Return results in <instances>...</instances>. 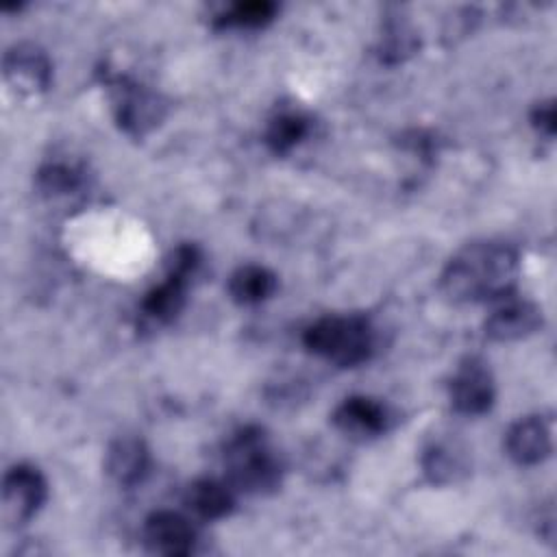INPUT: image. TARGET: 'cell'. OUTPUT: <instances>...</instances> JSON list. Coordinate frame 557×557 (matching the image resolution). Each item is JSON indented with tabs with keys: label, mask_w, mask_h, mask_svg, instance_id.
Listing matches in <instances>:
<instances>
[{
	"label": "cell",
	"mask_w": 557,
	"mask_h": 557,
	"mask_svg": "<svg viewBox=\"0 0 557 557\" xmlns=\"http://www.w3.org/2000/svg\"><path fill=\"white\" fill-rule=\"evenodd\" d=\"M518 278V252L503 242H472L450 257L440 289L453 302L507 298Z\"/></svg>",
	"instance_id": "1"
},
{
	"label": "cell",
	"mask_w": 557,
	"mask_h": 557,
	"mask_svg": "<svg viewBox=\"0 0 557 557\" xmlns=\"http://www.w3.org/2000/svg\"><path fill=\"white\" fill-rule=\"evenodd\" d=\"M228 485L246 494H268L281 483V463L257 426L239 429L224 448Z\"/></svg>",
	"instance_id": "2"
},
{
	"label": "cell",
	"mask_w": 557,
	"mask_h": 557,
	"mask_svg": "<svg viewBox=\"0 0 557 557\" xmlns=\"http://www.w3.org/2000/svg\"><path fill=\"white\" fill-rule=\"evenodd\" d=\"M309 352L342 368H355L370 359L374 350V331L361 315H326L315 320L302 333Z\"/></svg>",
	"instance_id": "3"
},
{
	"label": "cell",
	"mask_w": 557,
	"mask_h": 557,
	"mask_svg": "<svg viewBox=\"0 0 557 557\" xmlns=\"http://www.w3.org/2000/svg\"><path fill=\"white\" fill-rule=\"evenodd\" d=\"M48 483L44 474L28 463H17L2 479V518L9 527L26 524L46 503Z\"/></svg>",
	"instance_id": "4"
},
{
	"label": "cell",
	"mask_w": 557,
	"mask_h": 557,
	"mask_svg": "<svg viewBox=\"0 0 557 557\" xmlns=\"http://www.w3.org/2000/svg\"><path fill=\"white\" fill-rule=\"evenodd\" d=\"M163 115L165 104L154 91L128 81H120L115 85V120L128 135H146L163 120Z\"/></svg>",
	"instance_id": "5"
},
{
	"label": "cell",
	"mask_w": 557,
	"mask_h": 557,
	"mask_svg": "<svg viewBox=\"0 0 557 557\" xmlns=\"http://www.w3.org/2000/svg\"><path fill=\"white\" fill-rule=\"evenodd\" d=\"M496 398L494 379L481 359H466L450 381V405L463 416H483Z\"/></svg>",
	"instance_id": "6"
},
{
	"label": "cell",
	"mask_w": 557,
	"mask_h": 557,
	"mask_svg": "<svg viewBox=\"0 0 557 557\" xmlns=\"http://www.w3.org/2000/svg\"><path fill=\"white\" fill-rule=\"evenodd\" d=\"M4 78L22 94H39L50 87L52 65L48 54L30 44L22 41L7 50L4 54Z\"/></svg>",
	"instance_id": "7"
},
{
	"label": "cell",
	"mask_w": 557,
	"mask_h": 557,
	"mask_svg": "<svg viewBox=\"0 0 557 557\" xmlns=\"http://www.w3.org/2000/svg\"><path fill=\"white\" fill-rule=\"evenodd\" d=\"M196 531L189 520L176 511H152L144 522V544L150 553L183 557L194 550Z\"/></svg>",
	"instance_id": "8"
},
{
	"label": "cell",
	"mask_w": 557,
	"mask_h": 557,
	"mask_svg": "<svg viewBox=\"0 0 557 557\" xmlns=\"http://www.w3.org/2000/svg\"><path fill=\"white\" fill-rule=\"evenodd\" d=\"M505 450L518 466H537L553 453L550 424L540 416L520 418L505 433Z\"/></svg>",
	"instance_id": "9"
},
{
	"label": "cell",
	"mask_w": 557,
	"mask_h": 557,
	"mask_svg": "<svg viewBox=\"0 0 557 557\" xmlns=\"http://www.w3.org/2000/svg\"><path fill=\"white\" fill-rule=\"evenodd\" d=\"M542 326V311L527 300H509L494 309L485 324V337L494 342H516L533 335Z\"/></svg>",
	"instance_id": "10"
},
{
	"label": "cell",
	"mask_w": 557,
	"mask_h": 557,
	"mask_svg": "<svg viewBox=\"0 0 557 557\" xmlns=\"http://www.w3.org/2000/svg\"><path fill=\"white\" fill-rule=\"evenodd\" d=\"M333 424L352 437H374L387 429V411L374 398L348 396L333 411Z\"/></svg>",
	"instance_id": "11"
},
{
	"label": "cell",
	"mask_w": 557,
	"mask_h": 557,
	"mask_svg": "<svg viewBox=\"0 0 557 557\" xmlns=\"http://www.w3.org/2000/svg\"><path fill=\"white\" fill-rule=\"evenodd\" d=\"M148 448L139 437L124 435L109 444L104 453V472L122 487L137 485L148 472Z\"/></svg>",
	"instance_id": "12"
},
{
	"label": "cell",
	"mask_w": 557,
	"mask_h": 557,
	"mask_svg": "<svg viewBox=\"0 0 557 557\" xmlns=\"http://www.w3.org/2000/svg\"><path fill=\"white\" fill-rule=\"evenodd\" d=\"M187 285H189V274L168 270L165 281L152 287L141 300V315L154 324L172 322L185 307Z\"/></svg>",
	"instance_id": "13"
},
{
	"label": "cell",
	"mask_w": 557,
	"mask_h": 557,
	"mask_svg": "<svg viewBox=\"0 0 557 557\" xmlns=\"http://www.w3.org/2000/svg\"><path fill=\"white\" fill-rule=\"evenodd\" d=\"M420 466H422L424 476H426L433 485H450V483H457V481H461V479L468 474V470H470L466 450H463L459 444L446 442V440H440V442L429 444V446L424 448V453H422Z\"/></svg>",
	"instance_id": "14"
},
{
	"label": "cell",
	"mask_w": 557,
	"mask_h": 557,
	"mask_svg": "<svg viewBox=\"0 0 557 557\" xmlns=\"http://www.w3.org/2000/svg\"><path fill=\"white\" fill-rule=\"evenodd\" d=\"M185 505L202 520H220L235 507L233 487L213 479H198L187 487Z\"/></svg>",
	"instance_id": "15"
},
{
	"label": "cell",
	"mask_w": 557,
	"mask_h": 557,
	"mask_svg": "<svg viewBox=\"0 0 557 557\" xmlns=\"http://www.w3.org/2000/svg\"><path fill=\"white\" fill-rule=\"evenodd\" d=\"M226 289L237 305H259L276 292V274L263 265H242L231 274Z\"/></svg>",
	"instance_id": "16"
},
{
	"label": "cell",
	"mask_w": 557,
	"mask_h": 557,
	"mask_svg": "<svg viewBox=\"0 0 557 557\" xmlns=\"http://www.w3.org/2000/svg\"><path fill=\"white\" fill-rule=\"evenodd\" d=\"M311 131L309 120L302 113H281L265 128V144L272 152L285 154L296 148Z\"/></svg>",
	"instance_id": "17"
},
{
	"label": "cell",
	"mask_w": 557,
	"mask_h": 557,
	"mask_svg": "<svg viewBox=\"0 0 557 557\" xmlns=\"http://www.w3.org/2000/svg\"><path fill=\"white\" fill-rule=\"evenodd\" d=\"M276 15V4L268 0L237 2L215 17L218 28H259L272 22Z\"/></svg>",
	"instance_id": "18"
},
{
	"label": "cell",
	"mask_w": 557,
	"mask_h": 557,
	"mask_svg": "<svg viewBox=\"0 0 557 557\" xmlns=\"http://www.w3.org/2000/svg\"><path fill=\"white\" fill-rule=\"evenodd\" d=\"M81 185V174L63 163H52L39 170L37 174V187L46 196H61L70 194Z\"/></svg>",
	"instance_id": "19"
},
{
	"label": "cell",
	"mask_w": 557,
	"mask_h": 557,
	"mask_svg": "<svg viewBox=\"0 0 557 557\" xmlns=\"http://www.w3.org/2000/svg\"><path fill=\"white\" fill-rule=\"evenodd\" d=\"M416 50V37L403 22H392L385 28L381 44V59L387 63H398Z\"/></svg>",
	"instance_id": "20"
},
{
	"label": "cell",
	"mask_w": 557,
	"mask_h": 557,
	"mask_svg": "<svg viewBox=\"0 0 557 557\" xmlns=\"http://www.w3.org/2000/svg\"><path fill=\"white\" fill-rule=\"evenodd\" d=\"M531 124L544 133L546 137H553L555 135V104L553 100H546V102H540L533 113H531Z\"/></svg>",
	"instance_id": "21"
}]
</instances>
